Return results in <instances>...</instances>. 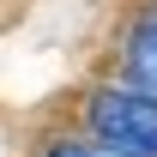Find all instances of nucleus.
<instances>
[{
    "label": "nucleus",
    "instance_id": "f257e3e1",
    "mask_svg": "<svg viewBox=\"0 0 157 157\" xmlns=\"http://www.w3.org/2000/svg\"><path fill=\"white\" fill-rule=\"evenodd\" d=\"M91 127H97L103 145H127L139 157H157V103L139 97V91H97Z\"/></svg>",
    "mask_w": 157,
    "mask_h": 157
},
{
    "label": "nucleus",
    "instance_id": "f03ea898",
    "mask_svg": "<svg viewBox=\"0 0 157 157\" xmlns=\"http://www.w3.org/2000/svg\"><path fill=\"white\" fill-rule=\"evenodd\" d=\"M127 85L157 103V24H139L127 42Z\"/></svg>",
    "mask_w": 157,
    "mask_h": 157
},
{
    "label": "nucleus",
    "instance_id": "7ed1b4c3",
    "mask_svg": "<svg viewBox=\"0 0 157 157\" xmlns=\"http://www.w3.org/2000/svg\"><path fill=\"white\" fill-rule=\"evenodd\" d=\"M48 157H91V145H73V139H67V145H55Z\"/></svg>",
    "mask_w": 157,
    "mask_h": 157
},
{
    "label": "nucleus",
    "instance_id": "20e7f679",
    "mask_svg": "<svg viewBox=\"0 0 157 157\" xmlns=\"http://www.w3.org/2000/svg\"><path fill=\"white\" fill-rule=\"evenodd\" d=\"M91 157H139V151H127V145H91Z\"/></svg>",
    "mask_w": 157,
    "mask_h": 157
},
{
    "label": "nucleus",
    "instance_id": "39448f33",
    "mask_svg": "<svg viewBox=\"0 0 157 157\" xmlns=\"http://www.w3.org/2000/svg\"><path fill=\"white\" fill-rule=\"evenodd\" d=\"M151 24H157V18H151Z\"/></svg>",
    "mask_w": 157,
    "mask_h": 157
}]
</instances>
